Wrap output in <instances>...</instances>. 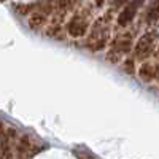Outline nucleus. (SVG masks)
<instances>
[{"label": "nucleus", "mask_w": 159, "mask_h": 159, "mask_svg": "<svg viewBox=\"0 0 159 159\" xmlns=\"http://www.w3.org/2000/svg\"><path fill=\"white\" fill-rule=\"evenodd\" d=\"M108 38V24L97 21L94 25H92V30L89 34V43L88 48L91 51H100L105 48V43H107Z\"/></svg>", "instance_id": "obj_1"}, {"label": "nucleus", "mask_w": 159, "mask_h": 159, "mask_svg": "<svg viewBox=\"0 0 159 159\" xmlns=\"http://www.w3.org/2000/svg\"><path fill=\"white\" fill-rule=\"evenodd\" d=\"M88 29H89V18L84 16V13H75L67 22V32L70 37L75 38L84 37Z\"/></svg>", "instance_id": "obj_2"}, {"label": "nucleus", "mask_w": 159, "mask_h": 159, "mask_svg": "<svg viewBox=\"0 0 159 159\" xmlns=\"http://www.w3.org/2000/svg\"><path fill=\"white\" fill-rule=\"evenodd\" d=\"M156 42V32L153 30H148L147 34H143L139 40V43L135 46V56L137 57H145V56H148L151 49H153V45Z\"/></svg>", "instance_id": "obj_3"}, {"label": "nucleus", "mask_w": 159, "mask_h": 159, "mask_svg": "<svg viewBox=\"0 0 159 159\" xmlns=\"http://www.w3.org/2000/svg\"><path fill=\"white\" fill-rule=\"evenodd\" d=\"M137 3H129V5H126L123 10H121V13L118 15V24L121 25V27H126V25L135 18V15H137Z\"/></svg>", "instance_id": "obj_4"}]
</instances>
